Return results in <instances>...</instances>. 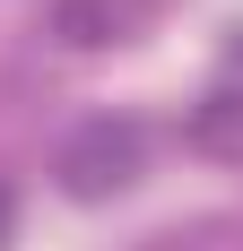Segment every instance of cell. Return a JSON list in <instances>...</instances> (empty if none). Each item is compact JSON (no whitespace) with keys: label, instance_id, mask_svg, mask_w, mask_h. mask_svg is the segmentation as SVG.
Instances as JSON below:
<instances>
[{"label":"cell","instance_id":"1","mask_svg":"<svg viewBox=\"0 0 243 251\" xmlns=\"http://www.w3.org/2000/svg\"><path fill=\"white\" fill-rule=\"evenodd\" d=\"M130 165H139V130H130V122H96V130H78V139H70V156H61L70 191H104V182H130Z\"/></svg>","mask_w":243,"mask_h":251},{"label":"cell","instance_id":"2","mask_svg":"<svg viewBox=\"0 0 243 251\" xmlns=\"http://www.w3.org/2000/svg\"><path fill=\"white\" fill-rule=\"evenodd\" d=\"M122 18H130V0H61V9H52V26H61L70 44H104Z\"/></svg>","mask_w":243,"mask_h":251},{"label":"cell","instance_id":"3","mask_svg":"<svg viewBox=\"0 0 243 251\" xmlns=\"http://www.w3.org/2000/svg\"><path fill=\"white\" fill-rule=\"evenodd\" d=\"M0 243H9V191H0Z\"/></svg>","mask_w":243,"mask_h":251}]
</instances>
